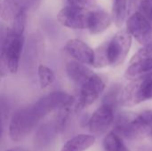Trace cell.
Listing matches in <instances>:
<instances>
[{
  "instance_id": "4",
  "label": "cell",
  "mask_w": 152,
  "mask_h": 151,
  "mask_svg": "<svg viewBox=\"0 0 152 151\" xmlns=\"http://www.w3.org/2000/svg\"><path fill=\"white\" fill-rule=\"evenodd\" d=\"M152 99V73L126 85L118 95V104L122 107H134Z\"/></svg>"
},
{
  "instance_id": "7",
  "label": "cell",
  "mask_w": 152,
  "mask_h": 151,
  "mask_svg": "<svg viewBox=\"0 0 152 151\" xmlns=\"http://www.w3.org/2000/svg\"><path fill=\"white\" fill-rule=\"evenodd\" d=\"M78 101L75 106L77 110L83 109L93 104L104 92L105 83L97 74H94L79 87Z\"/></svg>"
},
{
  "instance_id": "13",
  "label": "cell",
  "mask_w": 152,
  "mask_h": 151,
  "mask_svg": "<svg viewBox=\"0 0 152 151\" xmlns=\"http://www.w3.org/2000/svg\"><path fill=\"white\" fill-rule=\"evenodd\" d=\"M35 0H4L1 4V18L6 22H12L22 12H27Z\"/></svg>"
},
{
  "instance_id": "12",
  "label": "cell",
  "mask_w": 152,
  "mask_h": 151,
  "mask_svg": "<svg viewBox=\"0 0 152 151\" xmlns=\"http://www.w3.org/2000/svg\"><path fill=\"white\" fill-rule=\"evenodd\" d=\"M111 16L102 9L94 8L88 12L87 30L93 34H100L105 31L111 24Z\"/></svg>"
},
{
  "instance_id": "6",
  "label": "cell",
  "mask_w": 152,
  "mask_h": 151,
  "mask_svg": "<svg viewBox=\"0 0 152 151\" xmlns=\"http://www.w3.org/2000/svg\"><path fill=\"white\" fill-rule=\"evenodd\" d=\"M75 104V98L64 92H53L42 98L33 104V107L42 119L55 110L71 108Z\"/></svg>"
},
{
  "instance_id": "15",
  "label": "cell",
  "mask_w": 152,
  "mask_h": 151,
  "mask_svg": "<svg viewBox=\"0 0 152 151\" xmlns=\"http://www.w3.org/2000/svg\"><path fill=\"white\" fill-rule=\"evenodd\" d=\"M152 73V59L131 60L126 69L125 77L129 80L142 78Z\"/></svg>"
},
{
  "instance_id": "18",
  "label": "cell",
  "mask_w": 152,
  "mask_h": 151,
  "mask_svg": "<svg viewBox=\"0 0 152 151\" xmlns=\"http://www.w3.org/2000/svg\"><path fill=\"white\" fill-rule=\"evenodd\" d=\"M113 19L117 27H121L128 12V0H113Z\"/></svg>"
},
{
  "instance_id": "14",
  "label": "cell",
  "mask_w": 152,
  "mask_h": 151,
  "mask_svg": "<svg viewBox=\"0 0 152 151\" xmlns=\"http://www.w3.org/2000/svg\"><path fill=\"white\" fill-rule=\"evenodd\" d=\"M66 73L69 79L78 87H80L88 78H90L94 74V72L87 68L86 64L77 61H72L67 63Z\"/></svg>"
},
{
  "instance_id": "10",
  "label": "cell",
  "mask_w": 152,
  "mask_h": 151,
  "mask_svg": "<svg viewBox=\"0 0 152 151\" xmlns=\"http://www.w3.org/2000/svg\"><path fill=\"white\" fill-rule=\"evenodd\" d=\"M114 108L103 103L98 108L88 121L89 131L92 134L102 135L111 125L114 119Z\"/></svg>"
},
{
  "instance_id": "17",
  "label": "cell",
  "mask_w": 152,
  "mask_h": 151,
  "mask_svg": "<svg viewBox=\"0 0 152 151\" xmlns=\"http://www.w3.org/2000/svg\"><path fill=\"white\" fill-rule=\"evenodd\" d=\"M102 146L105 151H130L124 143L122 137L115 131L109 133L104 137Z\"/></svg>"
},
{
  "instance_id": "3",
  "label": "cell",
  "mask_w": 152,
  "mask_h": 151,
  "mask_svg": "<svg viewBox=\"0 0 152 151\" xmlns=\"http://www.w3.org/2000/svg\"><path fill=\"white\" fill-rule=\"evenodd\" d=\"M40 120L33 104L17 110L9 124L10 139L15 142H21L33 131Z\"/></svg>"
},
{
  "instance_id": "9",
  "label": "cell",
  "mask_w": 152,
  "mask_h": 151,
  "mask_svg": "<svg viewBox=\"0 0 152 151\" xmlns=\"http://www.w3.org/2000/svg\"><path fill=\"white\" fill-rule=\"evenodd\" d=\"M88 12L89 10L81 9L69 4L58 12L57 20L66 28L72 29H86Z\"/></svg>"
},
{
  "instance_id": "23",
  "label": "cell",
  "mask_w": 152,
  "mask_h": 151,
  "mask_svg": "<svg viewBox=\"0 0 152 151\" xmlns=\"http://www.w3.org/2000/svg\"><path fill=\"white\" fill-rule=\"evenodd\" d=\"M128 13L131 12L136 6H139L141 0H128Z\"/></svg>"
},
{
  "instance_id": "8",
  "label": "cell",
  "mask_w": 152,
  "mask_h": 151,
  "mask_svg": "<svg viewBox=\"0 0 152 151\" xmlns=\"http://www.w3.org/2000/svg\"><path fill=\"white\" fill-rule=\"evenodd\" d=\"M126 30L141 44L151 42L152 24L139 11L134 12L126 21Z\"/></svg>"
},
{
  "instance_id": "16",
  "label": "cell",
  "mask_w": 152,
  "mask_h": 151,
  "mask_svg": "<svg viewBox=\"0 0 152 151\" xmlns=\"http://www.w3.org/2000/svg\"><path fill=\"white\" fill-rule=\"evenodd\" d=\"M95 142L94 134H78L69 139L61 151H86Z\"/></svg>"
},
{
  "instance_id": "20",
  "label": "cell",
  "mask_w": 152,
  "mask_h": 151,
  "mask_svg": "<svg viewBox=\"0 0 152 151\" xmlns=\"http://www.w3.org/2000/svg\"><path fill=\"white\" fill-rule=\"evenodd\" d=\"M67 1L69 5L85 9V10H91L95 7L97 0H67Z\"/></svg>"
},
{
  "instance_id": "1",
  "label": "cell",
  "mask_w": 152,
  "mask_h": 151,
  "mask_svg": "<svg viewBox=\"0 0 152 151\" xmlns=\"http://www.w3.org/2000/svg\"><path fill=\"white\" fill-rule=\"evenodd\" d=\"M24 44V34L17 33L10 28L2 36L1 41V76L15 74L18 71L20 55Z\"/></svg>"
},
{
  "instance_id": "22",
  "label": "cell",
  "mask_w": 152,
  "mask_h": 151,
  "mask_svg": "<svg viewBox=\"0 0 152 151\" xmlns=\"http://www.w3.org/2000/svg\"><path fill=\"white\" fill-rule=\"evenodd\" d=\"M139 12H141L152 24V0H141Z\"/></svg>"
},
{
  "instance_id": "2",
  "label": "cell",
  "mask_w": 152,
  "mask_h": 151,
  "mask_svg": "<svg viewBox=\"0 0 152 151\" xmlns=\"http://www.w3.org/2000/svg\"><path fill=\"white\" fill-rule=\"evenodd\" d=\"M114 131L130 141H139L152 135V109L145 110L132 119L119 121Z\"/></svg>"
},
{
  "instance_id": "21",
  "label": "cell",
  "mask_w": 152,
  "mask_h": 151,
  "mask_svg": "<svg viewBox=\"0 0 152 151\" xmlns=\"http://www.w3.org/2000/svg\"><path fill=\"white\" fill-rule=\"evenodd\" d=\"M140 59H152V42H150L142 48H141L131 60H140Z\"/></svg>"
},
{
  "instance_id": "24",
  "label": "cell",
  "mask_w": 152,
  "mask_h": 151,
  "mask_svg": "<svg viewBox=\"0 0 152 151\" xmlns=\"http://www.w3.org/2000/svg\"><path fill=\"white\" fill-rule=\"evenodd\" d=\"M5 151H26L24 149H21V148H13V149H10V150H7Z\"/></svg>"
},
{
  "instance_id": "19",
  "label": "cell",
  "mask_w": 152,
  "mask_h": 151,
  "mask_svg": "<svg viewBox=\"0 0 152 151\" xmlns=\"http://www.w3.org/2000/svg\"><path fill=\"white\" fill-rule=\"evenodd\" d=\"M37 77L40 87L45 89L50 86L55 80V75L52 69L45 65H39L37 68Z\"/></svg>"
},
{
  "instance_id": "5",
  "label": "cell",
  "mask_w": 152,
  "mask_h": 151,
  "mask_svg": "<svg viewBox=\"0 0 152 151\" xmlns=\"http://www.w3.org/2000/svg\"><path fill=\"white\" fill-rule=\"evenodd\" d=\"M132 45V35L127 30H119L106 44L108 64L111 67L121 65Z\"/></svg>"
},
{
  "instance_id": "11",
  "label": "cell",
  "mask_w": 152,
  "mask_h": 151,
  "mask_svg": "<svg viewBox=\"0 0 152 151\" xmlns=\"http://www.w3.org/2000/svg\"><path fill=\"white\" fill-rule=\"evenodd\" d=\"M65 52L75 61L86 65H94L95 52L80 39H70L66 42Z\"/></svg>"
}]
</instances>
